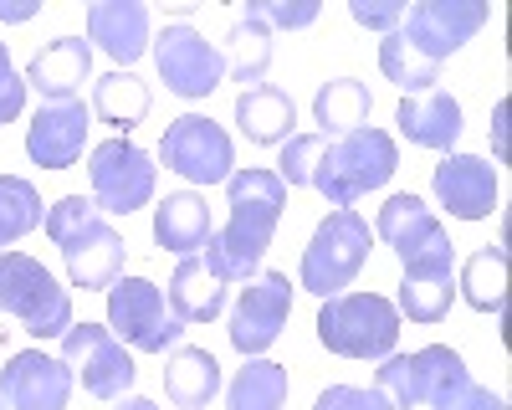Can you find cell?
<instances>
[{"label":"cell","mask_w":512,"mask_h":410,"mask_svg":"<svg viewBox=\"0 0 512 410\" xmlns=\"http://www.w3.org/2000/svg\"><path fill=\"white\" fill-rule=\"evenodd\" d=\"M395 170H400V149L384 129H374V123H364L354 134H338V139L292 134L282 144V159H277L282 185H308L328 205H338V211L354 205L359 195L390 185Z\"/></svg>","instance_id":"obj_1"},{"label":"cell","mask_w":512,"mask_h":410,"mask_svg":"<svg viewBox=\"0 0 512 410\" xmlns=\"http://www.w3.org/2000/svg\"><path fill=\"white\" fill-rule=\"evenodd\" d=\"M226 205H231V216L221 231H210L200 262L221 282H251L262 272V257L277 236L287 185L277 180V170H236L226 180Z\"/></svg>","instance_id":"obj_2"},{"label":"cell","mask_w":512,"mask_h":410,"mask_svg":"<svg viewBox=\"0 0 512 410\" xmlns=\"http://www.w3.org/2000/svg\"><path fill=\"white\" fill-rule=\"evenodd\" d=\"M47 236L62 252V267H67V282L82 287V293H108V287L123 277V262H128V246L123 236L103 221V211L88 200V195H62L52 200L47 211Z\"/></svg>","instance_id":"obj_3"},{"label":"cell","mask_w":512,"mask_h":410,"mask_svg":"<svg viewBox=\"0 0 512 410\" xmlns=\"http://www.w3.org/2000/svg\"><path fill=\"white\" fill-rule=\"evenodd\" d=\"M374 236L400 257L405 277H456V246L446 226L436 221V211L415 190H400L379 205Z\"/></svg>","instance_id":"obj_4"},{"label":"cell","mask_w":512,"mask_h":410,"mask_svg":"<svg viewBox=\"0 0 512 410\" xmlns=\"http://www.w3.org/2000/svg\"><path fill=\"white\" fill-rule=\"evenodd\" d=\"M369 246H374V231L369 221L354 211V205H344V211H328L308 246H303V267H297V277H303V293L313 298H338L344 287H354V277L364 272L369 262Z\"/></svg>","instance_id":"obj_5"},{"label":"cell","mask_w":512,"mask_h":410,"mask_svg":"<svg viewBox=\"0 0 512 410\" xmlns=\"http://www.w3.org/2000/svg\"><path fill=\"white\" fill-rule=\"evenodd\" d=\"M318 344L344 359H390L400 344V313L379 293H338L323 298Z\"/></svg>","instance_id":"obj_6"},{"label":"cell","mask_w":512,"mask_h":410,"mask_svg":"<svg viewBox=\"0 0 512 410\" xmlns=\"http://www.w3.org/2000/svg\"><path fill=\"white\" fill-rule=\"evenodd\" d=\"M0 313L21 318V328L41 339H62L72 328V298L67 287L26 252H0Z\"/></svg>","instance_id":"obj_7"},{"label":"cell","mask_w":512,"mask_h":410,"mask_svg":"<svg viewBox=\"0 0 512 410\" xmlns=\"http://www.w3.org/2000/svg\"><path fill=\"white\" fill-rule=\"evenodd\" d=\"M108 328H113V339H123L139 354L180 349L185 339V323L164 303V287L149 277H118L108 287Z\"/></svg>","instance_id":"obj_8"},{"label":"cell","mask_w":512,"mask_h":410,"mask_svg":"<svg viewBox=\"0 0 512 410\" xmlns=\"http://www.w3.org/2000/svg\"><path fill=\"white\" fill-rule=\"evenodd\" d=\"M456 380H466V359L446 344H425L415 354H390L374 369V390L395 410H420V405L436 410Z\"/></svg>","instance_id":"obj_9"},{"label":"cell","mask_w":512,"mask_h":410,"mask_svg":"<svg viewBox=\"0 0 512 410\" xmlns=\"http://www.w3.org/2000/svg\"><path fill=\"white\" fill-rule=\"evenodd\" d=\"M88 185H93L88 200L98 205L103 216H134V211H144V205L154 200L159 164L134 139H108L88 159Z\"/></svg>","instance_id":"obj_10"},{"label":"cell","mask_w":512,"mask_h":410,"mask_svg":"<svg viewBox=\"0 0 512 410\" xmlns=\"http://www.w3.org/2000/svg\"><path fill=\"white\" fill-rule=\"evenodd\" d=\"M62 364L82 380V390L93 400H123L139 380L134 354H128L123 339H113L108 323H72L62 334Z\"/></svg>","instance_id":"obj_11"},{"label":"cell","mask_w":512,"mask_h":410,"mask_svg":"<svg viewBox=\"0 0 512 410\" xmlns=\"http://www.w3.org/2000/svg\"><path fill=\"white\" fill-rule=\"evenodd\" d=\"M159 159H164V170H175L190 185H221L236 175V144L205 113H180L169 123L159 139Z\"/></svg>","instance_id":"obj_12"},{"label":"cell","mask_w":512,"mask_h":410,"mask_svg":"<svg viewBox=\"0 0 512 410\" xmlns=\"http://www.w3.org/2000/svg\"><path fill=\"white\" fill-rule=\"evenodd\" d=\"M154 67L164 77V88L175 98H210L226 77V57L216 41H205V31H195L190 21H169L154 41Z\"/></svg>","instance_id":"obj_13"},{"label":"cell","mask_w":512,"mask_h":410,"mask_svg":"<svg viewBox=\"0 0 512 410\" xmlns=\"http://www.w3.org/2000/svg\"><path fill=\"white\" fill-rule=\"evenodd\" d=\"M487 16H492L487 0H415L400 21V31L425 62L441 67L451 52H461L487 26Z\"/></svg>","instance_id":"obj_14"},{"label":"cell","mask_w":512,"mask_h":410,"mask_svg":"<svg viewBox=\"0 0 512 410\" xmlns=\"http://www.w3.org/2000/svg\"><path fill=\"white\" fill-rule=\"evenodd\" d=\"M292 318V282L287 272H256L231 308V344L246 359H262Z\"/></svg>","instance_id":"obj_15"},{"label":"cell","mask_w":512,"mask_h":410,"mask_svg":"<svg viewBox=\"0 0 512 410\" xmlns=\"http://www.w3.org/2000/svg\"><path fill=\"white\" fill-rule=\"evenodd\" d=\"M72 369L47 349H21L0 369V405L6 410H67Z\"/></svg>","instance_id":"obj_16"},{"label":"cell","mask_w":512,"mask_h":410,"mask_svg":"<svg viewBox=\"0 0 512 410\" xmlns=\"http://www.w3.org/2000/svg\"><path fill=\"white\" fill-rule=\"evenodd\" d=\"M93 129V108L72 98V103H41L36 118L26 123V154L41 170H72L82 159V144H88Z\"/></svg>","instance_id":"obj_17"},{"label":"cell","mask_w":512,"mask_h":410,"mask_svg":"<svg viewBox=\"0 0 512 410\" xmlns=\"http://www.w3.org/2000/svg\"><path fill=\"white\" fill-rule=\"evenodd\" d=\"M497 170L482 154H441L436 175H431V195L446 205L456 221H487L497 211Z\"/></svg>","instance_id":"obj_18"},{"label":"cell","mask_w":512,"mask_h":410,"mask_svg":"<svg viewBox=\"0 0 512 410\" xmlns=\"http://www.w3.org/2000/svg\"><path fill=\"white\" fill-rule=\"evenodd\" d=\"M88 41H98V52H108L128 72L149 52L154 16H149L144 0H93L88 6Z\"/></svg>","instance_id":"obj_19"},{"label":"cell","mask_w":512,"mask_h":410,"mask_svg":"<svg viewBox=\"0 0 512 410\" xmlns=\"http://www.w3.org/2000/svg\"><path fill=\"white\" fill-rule=\"evenodd\" d=\"M82 82H93V47L82 36H52L26 67V88H36L41 103L82 98Z\"/></svg>","instance_id":"obj_20"},{"label":"cell","mask_w":512,"mask_h":410,"mask_svg":"<svg viewBox=\"0 0 512 410\" xmlns=\"http://www.w3.org/2000/svg\"><path fill=\"white\" fill-rule=\"evenodd\" d=\"M210 231H216V216L200 190H169L159 205H154V241L175 257H195L205 252Z\"/></svg>","instance_id":"obj_21"},{"label":"cell","mask_w":512,"mask_h":410,"mask_svg":"<svg viewBox=\"0 0 512 410\" xmlns=\"http://www.w3.org/2000/svg\"><path fill=\"white\" fill-rule=\"evenodd\" d=\"M395 123L400 134L420 149H441V154H456V139H461V103L446 93V88H431V93H415L395 108Z\"/></svg>","instance_id":"obj_22"},{"label":"cell","mask_w":512,"mask_h":410,"mask_svg":"<svg viewBox=\"0 0 512 410\" xmlns=\"http://www.w3.org/2000/svg\"><path fill=\"white\" fill-rule=\"evenodd\" d=\"M236 129L246 134V144H287L297 129V103L277 88V82H256V88H241L236 98Z\"/></svg>","instance_id":"obj_23"},{"label":"cell","mask_w":512,"mask_h":410,"mask_svg":"<svg viewBox=\"0 0 512 410\" xmlns=\"http://www.w3.org/2000/svg\"><path fill=\"white\" fill-rule=\"evenodd\" d=\"M164 395H169V405H175V410H205L210 400L221 395V364H216V354L195 349V344L169 349Z\"/></svg>","instance_id":"obj_24"},{"label":"cell","mask_w":512,"mask_h":410,"mask_svg":"<svg viewBox=\"0 0 512 410\" xmlns=\"http://www.w3.org/2000/svg\"><path fill=\"white\" fill-rule=\"evenodd\" d=\"M149 82L144 77H134V72H103L98 82H93V118L98 123H108V129H118V139L128 134V129H139V123L149 118Z\"/></svg>","instance_id":"obj_25"},{"label":"cell","mask_w":512,"mask_h":410,"mask_svg":"<svg viewBox=\"0 0 512 410\" xmlns=\"http://www.w3.org/2000/svg\"><path fill=\"white\" fill-rule=\"evenodd\" d=\"M169 308L180 323H210L226 308V282L210 272L200 257H180L175 277H169Z\"/></svg>","instance_id":"obj_26"},{"label":"cell","mask_w":512,"mask_h":410,"mask_svg":"<svg viewBox=\"0 0 512 410\" xmlns=\"http://www.w3.org/2000/svg\"><path fill=\"white\" fill-rule=\"evenodd\" d=\"M369 108H374V98H369V88L359 77H333V82H323L318 98H313V123H318L323 139H338V134L364 129Z\"/></svg>","instance_id":"obj_27"},{"label":"cell","mask_w":512,"mask_h":410,"mask_svg":"<svg viewBox=\"0 0 512 410\" xmlns=\"http://www.w3.org/2000/svg\"><path fill=\"white\" fill-rule=\"evenodd\" d=\"M461 298L477 313H502L507 308V246H482L456 267Z\"/></svg>","instance_id":"obj_28"},{"label":"cell","mask_w":512,"mask_h":410,"mask_svg":"<svg viewBox=\"0 0 512 410\" xmlns=\"http://www.w3.org/2000/svg\"><path fill=\"white\" fill-rule=\"evenodd\" d=\"M272 31L256 21V16H236L231 21V31H226V72H231V82H246V88H256V82L267 77V67H272Z\"/></svg>","instance_id":"obj_29"},{"label":"cell","mask_w":512,"mask_h":410,"mask_svg":"<svg viewBox=\"0 0 512 410\" xmlns=\"http://www.w3.org/2000/svg\"><path fill=\"white\" fill-rule=\"evenodd\" d=\"M287 364L272 359H246L236 380L226 385V410H282L287 405Z\"/></svg>","instance_id":"obj_30"},{"label":"cell","mask_w":512,"mask_h":410,"mask_svg":"<svg viewBox=\"0 0 512 410\" xmlns=\"http://www.w3.org/2000/svg\"><path fill=\"white\" fill-rule=\"evenodd\" d=\"M379 72L390 77L405 98L431 93L436 82H441V67H436V62H425V57L410 47V41H405V31H390V36L379 41Z\"/></svg>","instance_id":"obj_31"},{"label":"cell","mask_w":512,"mask_h":410,"mask_svg":"<svg viewBox=\"0 0 512 410\" xmlns=\"http://www.w3.org/2000/svg\"><path fill=\"white\" fill-rule=\"evenodd\" d=\"M41 221V190L26 175H0V246H16Z\"/></svg>","instance_id":"obj_32"},{"label":"cell","mask_w":512,"mask_h":410,"mask_svg":"<svg viewBox=\"0 0 512 410\" xmlns=\"http://www.w3.org/2000/svg\"><path fill=\"white\" fill-rule=\"evenodd\" d=\"M451 298H456V277H400L395 313H405L410 323H441L451 313Z\"/></svg>","instance_id":"obj_33"},{"label":"cell","mask_w":512,"mask_h":410,"mask_svg":"<svg viewBox=\"0 0 512 410\" xmlns=\"http://www.w3.org/2000/svg\"><path fill=\"white\" fill-rule=\"evenodd\" d=\"M246 16H256L267 31H303L318 21V0H251Z\"/></svg>","instance_id":"obj_34"},{"label":"cell","mask_w":512,"mask_h":410,"mask_svg":"<svg viewBox=\"0 0 512 410\" xmlns=\"http://www.w3.org/2000/svg\"><path fill=\"white\" fill-rule=\"evenodd\" d=\"M313 410H395L390 400H384L374 385L364 390V385H328L318 400H313Z\"/></svg>","instance_id":"obj_35"},{"label":"cell","mask_w":512,"mask_h":410,"mask_svg":"<svg viewBox=\"0 0 512 410\" xmlns=\"http://www.w3.org/2000/svg\"><path fill=\"white\" fill-rule=\"evenodd\" d=\"M21 108H26V77L16 72L6 41H0V129H6V123H16Z\"/></svg>","instance_id":"obj_36"},{"label":"cell","mask_w":512,"mask_h":410,"mask_svg":"<svg viewBox=\"0 0 512 410\" xmlns=\"http://www.w3.org/2000/svg\"><path fill=\"white\" fill-rule=\"evenodd\" d=\"M349 16L359 21V26H369V31H400V21H405V0H354L349 6Z\"/></svg>","instance_id":"obj_37"},{"label":"cell","mask_w":512,"mask_h":410,"mask_svg":"<svg viewBox=\"0 0 512 410\" xmlns=\"http://www.w3.org/2000/svg\"><path fill=\"white\" fill-rule=\"evenodd\" d=\"M436 410H507V400L492 395L487 385H477L472 375H466V380H456V385L446 390V400H441Z\"/></svg>","instance_id":"obj_38"},{"label":"cell","mask_w":512,"mask_h":410,"mask_svg":"<svg viewBox=\"0 0 512 410\" xmlns=\"http://www.w3.org/2000/svg\"><path fill=\"white\" fill-rule=\"evenodd\" d=\"M36 11H41V0H0V21H11V26L16 21H31Z\"/></svg>","instance_id":"obj_39"},{"label":"cell","mask_w":512,"mask_h":410,"mask_svg":"<svg viewBox=\"0 0 512 410\" xmlns=\"http://www.w3.org/2000/svg\"><path fill=\"white\" fill-rule=\"evenodd\" d=\"M113 410H159V405L144 400V395H123V400H113Z\"/></svg>","instance_id":"obj_40"}]
</instances>
